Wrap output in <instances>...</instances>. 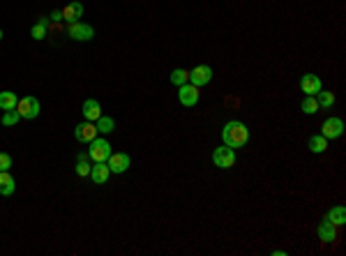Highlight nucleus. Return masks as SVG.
Masks as SVG:
<instances>
[{
	"instance_id": "1",
	"label": "nucleus",
	"mask_w": 346,
	"mask_h": 256,
	"mask_svg": "<svg viewBox=\"0 0 346 256\" xmlns=\"http://www.w3.org/2000/svg\"><path fill=\"white\" fill-rule=\"evenodd\" d=\"M249 139V130L242 125L240 120H231L224 125L222 130V141H224V146L229 148H242Z\"/></svg>"
},
{
	"instance_id": "2",
	"label": "nucleus",
	"mask_w": 346,
	"mask_h": 256,
	"mask_svg": "<svg viewBox=\"0 0 346 256\" xmlns=\"http://www.w3.org/2000/svg\"><path fill=\"white\" fill-rule=\"evenodd\" d=\"M88 157L92 162H106L111 157V143L106 139H92L88 148Z\"/></svg>"
},
{
	"instance_id": "3",
	"label": "nucleus",
	"mask_w": 346,
	"mask_h": 256,
	"mask_svg": "<svg viewBox=\"0 0 346 256\" xmlns=\"http://www.w3.org/2000/svg\"><path fill=\"white\" fill-rule=\"evenodd\" d=\"M16 111H19L21 118H25V120H33V118L40 116V102H37V97L28 95V97H23V100H19V104H16Z\"/></svg>"
},
{
	"instance_id": "4",
	"label": "nucleus",
	"mask_w": 346,
	"mask_h": 256,
	"mask_svg": "<svg viewBox=\"0 0 346 256\" xmlns=\"http://www.w3.org/2000/svg\"><path fill=\"white\" fill-rule=\"evenodd\" d=\"M212 162H215V166H219V169H231V166L236 164V150L229 148V146L215 148V152H212Z\"/></svg>"
},
{
	"instance_id": "5",
	"label": "nucleus",
	"mask_w": 346,
	"mask_h": 256,
	"mask_svg": "<svg viewBox=\"0 0 346 256\" xmlns=\"http://www.w3.org/2000/svg\"><path fill=\"white\" fill-rule=\"evenodd\" d=\"M67 35H70L72 40H76V42H88V40H92V37H95V30H92V25L76 21V23H70Z\"/></svg>"
},
{
	"instance_id": "6",
	"label": "nucleus",
	"mask_w": 346,
	"mask_h": 256,
	"mask_svg": "<svg viewBox=\"0 0 346 256\" xmlns=\"http://www.w3.org/2000/svg\"><path fill=\"white\" fill-rule=\"evenodd\" d=\"M178 88H180V90H178V100H180L182 106H196V104H199L201 92H199V88H196V85L185 83V85H178Z\"/></svg>"
},
{
	"instance_id": "7",
	"label": "nucleus",
	"mask_w": 346,
	"mask_h": 256,
	"mask_svg": "<svg viewBox=\"0 0 346 256\" xmlns=\"http://www.w3.org/2000/svg\"><path fill=\"white\" fill-rule=\"evenodd\" d=\"M341 134H344V120H341V118H328L321 125V136H326L328 141L339 139Z\"/></svg>"
},
{
	"instance_id": "8",
	"label": "nucleus",
	"mask_w": 346,
	"mask_h": 256,
	"mask_svg": "<svg viewBox=\"0 0 346 256\" xmlns=\"http://www.w3.org/2000/svg\"><path fill=\"white\" fill-rule=\"evenodd\" d=\"M106 164H109L111 173H125L127 169H130L132 159L127 152H111V157L106 159Z\"/></svg>"
},
{
	"instance_id": "9",
	"label": "nucleus",
	"mask_w": 346,
	"mask_h": 256,
	"mask_svg": "<svg viewBox=\"0 0 346 256\" xmlns=\"http://www.w3.org/2000/svg\"><path fill=\"white\" fill-rule=\"evenodd\" d=\"M74 136H76V141H79V143H90L92 139H97L95 122L85 120V122H81V125H76L74 127Z\"/></svg>"
},
{
	"instance_id": "10",
	"label": "nucleus",
	"mask_w": 346,
	"mask_h": 256,
	"mask_svg": "<svg viewBox=\"0 0 346 256\" xmlns=\"http://www.w3.org/2000/svg\"><path fill=\"white\" fill-rule=\"evenodd\" d=\"M210 81H212V70L208 65H199V67H194V70L190 72V83L196 85V88L210 83Z\"/></svg>"
},
{
	"instance_id": "11",
	"label": "nucleus",
	"mask_w": 346,
	"mask_h": 256,
	"mask_svg": "<svg viewBox=\"0 0 346 256\" xmlns=\"http://www.w3.org/2000/svg\"><path fill=\"white\" fill-rule=\"evenodd\" d=\"M323 85H321V79L316 74H305L300 79V90L305 92V95H316V92L321 90Z\"/></svg>"
},
{
	"instance_id": "12",
	"label": "nucleus",
	"mask_w": 346,
	"mask_h": 256,
	"mask_svg": "<svg viewBox=\"0 0 346 256\" xmlns=\"http://www.w3.org/2000/svg\"><path fill=\"white\" fill-rule=\"evenodd\" d=\"M109 176H111L109 164H106V162H95V166L90 169L92 182H95V185H104V182L109 180Z\"/></svg>"
},
{
	"instance_id": "13",
	"label": "nucleus",
	"mask_w": 346,
	"mask_h": 256,
	"mask_svg": "<svg viewBox=\"0 0 346 256\" xmlns=\"http://www.w3.org/2000/svg\"><path fill=\"white\" fill-rule=\"evenodd\" d=\"M60 12H62V19H65L67 23H76V21L83 16V5L74 0V3H67Z\"/></svg>"
},
{
	"instance_id": "14",
	"label": "nucleus",
	"mask_w": 346,
	"mask_h": 256,
	"mask_svg": "<svg viewBox=\"0 0 346 256\" xmlns=\"http://www.w3.org/2000/svg\"><path fill=\"white\" fill-rule=\"evenodd\" d=\"M100 116H102L100 102H97V100H85V102H83V118H85V120L95 122Z\"/></svg>"
},
{
	"instance_id": "15",
	"label": "nucleus",
	"mask_w": 346,
	"mask_h": 256,
	"mask_svg": "<svg viewBox=\"0 0 346 256\" xmlns=\"http://www.w3.org/2000/svg\"><path fill=\"white\" fill-rule=\"evenodd\" d=\"M319 238H321L323 242H335V240H337L335 224H332L330 219H323L321 224H319Z\"/></svg>"
},
{
	"instance_id": "16",
	"label": "nucleus",
	"mask_w": 346,
	"mask_h": 256,
	"mask_svg": "<svg viewBox=\"0 0 346 256\" xmlns=\"http://www.w3.org/2000/svg\"><path fill=\"white\" fill-rule=\"evenodd\" d=\"M16 189L14 178L10 176V171H0V194L3 196H12Z\"/></svg>"
},
{
	"instance_id": "17",
	"label": "nucleus",
	"mask_w": 346,
	"mask_h": 256,
	"mask_svg": "<svg viewBox=\"0 0 346 256\" xmlns=\"http://www.w3.org/2000/svg\"><path fill=\"white\" fill-rule=\"evenodd\" d=\"M95 127H97V132H100V134H111V132H113V127H115V120L102 113V116L95 120Z\"/></svg>"
},
{
	"instance_id": "18",
	"label": "nucleus",
	"mask_w": 346,
	"mask_h": 256,
	"mask_svg": "<svg viewBox=\"0 0 346 256\" xmlns=\"http://www.w3.org/2000/svg\"><path fill=\"white\" fill-rule=\"evenodd\" d=\"M309 150L316 152V155L326 152V150H328V139H326V136H321V134L311 136V139H309Z\"/></svg>"
},
{
	"instance_id": "19",
	"label": "nucleus",
	"mask_w": 346,
	"mask_h": 256,
	"mask_svg": "<svg viewBox=\"0 0 346 256\" xmlns=\"http://www.w3.org/2000/svg\"><path fill=\"white\" fill-rule=\"evenodd\" d=\"M316 102H319V109H332V104H335V95L332 92H328V90H319L316 92Z\"/></svg>"
},
{
	"instance_id": "20",
	"label": "nucleus",
	"mask_w": 346,
	"mask_h": 256,
	"mask_svg": "<svg viewBox=\"0 0 346 256\" xmlns=\"http://www.w3.org/2000/svg\"><path fill=\"white\" fill-rule=\"evenodd\" d=\"M46 28H49V19H46V16H42V19L33 25V30H30L33 40H44V37H46Z\"/></svg>"
},
{
	"instance_id": "21",
	"label": "nucleus",
	"mask_w": 346,
	"mask_h": 256,
	"mask_svg": "<svg viewBox=\"0 0 346 256\" xmlns=\"http://www.w3.org/2000/svg\"><path fill=\"white\" fill-rule=\"evenodd\" d=\"M90 169H92V166H90V162H88V155H83V152H81L79 162H76V166H74V171L79 173L81 178H88V176H90Z\"/></svg>"
},
{
	"instance_id": "22",
	"label": "nucleus",
	"mask_w": 346,
	"mask_h": 256,
	"mask_svg": "<svg viewBox=\"0 0 346 256\" xmlns=\"http://www.w3.org/2000/svg\"><path fill=\"white\" fill-rule=\"evenodd\" d=\"M326 219H330L335 226L346 224V210H344V206H337V208H332V210L328 212V217H326Z\"/></svg>"
},
{
	"instance_id": "23",
	"label": "nucleus",
	"mask_w": 346,
	"mask_h": 256,
	"mask_svg": "<svg viewBox=\"0 0 346 256\" xmlns=\"http://www.w3.org/2000/svg\"><path fill=\"white\" fill-rule=\"evenodd\" d=\"M16 104H19V100H16L14 92H0V109L3 111L16 109Z\"/></svg>"
},
{
	"instance_id": "24",
	"label": "nucleus",
	"mask_w": 346,
	"mask_h": 256,
	"mask_svg": "<svg viewBox=\"0 0 346 256\" xmlns=\"http://www.w3.org/2000/svg\"><path fill=\"white\" fill-rule=\"evenodd\" d=\"M300 109H302V113H307V116H314L316 111H319V102H316L314 95H307L305 100H302Z\"/></svg>"
},
{
	"instance_id": "25",
	"label": "nucleus",
	"mask_w": 346,
	"mask_h": 256,
	"mask_svg": "<svg viewBox=\"0 0 346 256\" xmlns=\"http://www.w3.org/2000/svg\"><path fill=\"white\" fill-rule=\"evenodd\" d=\"M171 83H173V85L190 83V72H187V70H173V72H171Z\"/></svg>"
},
{
	"instance_id": "26",
	"label": "nucleus",
	"mask_w": 346,
	"mask_h": 256,
	"mask_svg": "<svg viewBox=\"0 0 346 256\" xmlns=\"http://www.w3.org/2000/svg\"><path fill=\"white\" fill-rule=\"evenodd\" d=\"M19 111H16V109H12V111H5V116H3V120H0V122H3V125H5V127H12V125H16V122H19Z\"/></svg>"
},
{
	"instance_id": "27",
	"label": "nucleus",
	"mask_w": 346,
	"mask_h": 256,
	"mask_svg": "<svg viewBox=\"0 0 346 256\" xmlns=\"http://www.w3.org/2000/svg\"><path fill=\"white\" fill-rule=\"evenodd\" d=\"M12 169V157L7 152H0V171H10Z\"/></svg>"
},
{
	"instance_id": "28",
	"label": "nucleus",
	"mask_w": 346,
	"mask_h": 256,
	"mask_svg": "<svg viewBox=\"0 0 346 256\" xmlns=\"http://www.w3.org/2000/svg\"><path fill=\"white\" fill-rule=\"evenodd\" d=\"M51 19H53V21H60V19H62V12H53V14H51Z\"/></svg>"
},
{
	"instance_id": "29",
	"label": "nucleus",
	"mask_w": 346,
	"mask_h": 256,
	"mask_svg": "<svg viewBox=\"0 0 346 256\" xmlns=\"http://www.w3.org/2000/svg\"><path fill=\"white\" fill-rule=\"evenodd\" d=\"M0 40H3V30H0Z\"/></svg>"
}]
</instances>
